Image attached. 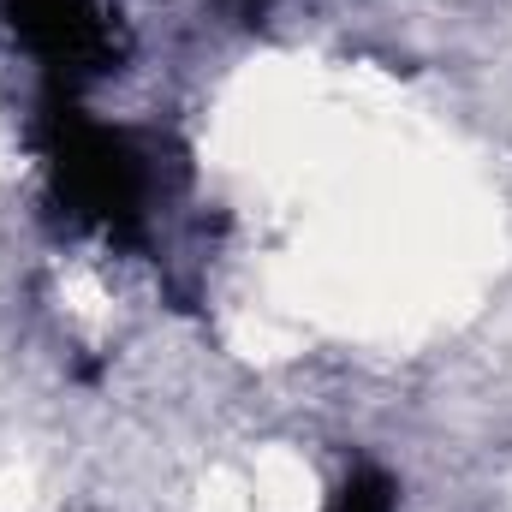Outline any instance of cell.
<instances>
[{
    "instance_id": "3",
    "label": "cell",
    "mask_w": 512,
    "mask_h": 512,
    "mask_svg": "<svg viewBox=\"0 0 512 512\" xmlns=\"http://www.w3.org/2000/svg\"><path fill=\"white\" fill-rule=\"evenodd\" d=\"M334 512H393V495H387L382 477H352L346 495L334 501Z\"/></svg>"
},
{
    "instance_id": "2",
    "label": "cell",
    "mask_w": 512,
    "mask_h": 512,
    "mask_svg": "<svg viewBox=\"0 0 512 512\" xmlns=\"http://www.w3.org/2000/svg\"><path fill=\"white\" fill-rule=\"evenodd\" d=\"M6 6H12V30L66 78L96 72L114 48L102 0H6Z\"/></svg>"
},
{
    "instance_id": "1",
    "label": "cell",
    "mask_w": 512,
    "mask_h": 512,
    "mask_svg": "<svg viewBox=\"0 0 512 512\" xmlns=\"http://www.w3.org/2000/svg\"><path fill=\"white\" fill-rule=\"evenodd\" d=\"M54 173H60V197L84 221L126 227L137 215L143 179H137V161H131V149L120 137L84 126V120H60V131H54Z\"/></svg>"
}]
</instances>
